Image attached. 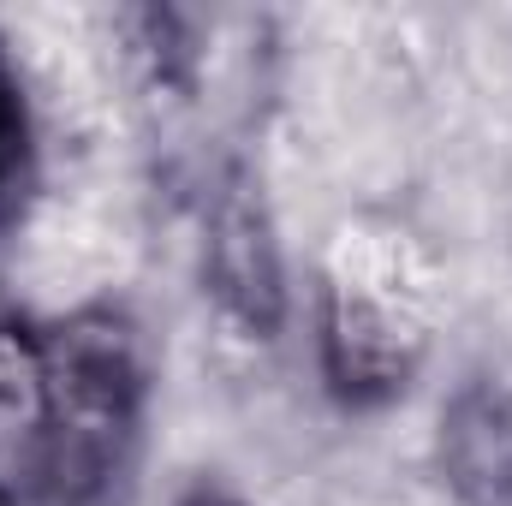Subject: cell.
I'll use <instances>...</instances> for the list:
<instances>
[{
    "label": "cell",
    "mask_w": 512,
    "mask_h": 506,
    "mask_svg": "<svg viewBox=\"0 0 512 506\" xmlns=\"http://www.w3.org/2000/svg\"><path fill=\"white\" fill-rule=\"evenodd\" d=\"M120 30H126V54L137 60V72L167 90V96H185L197 84V42H191V24L167 6H131L120 12Z\"/></svg>",
    "instance_id": "obj_7"
},
{
    "label": "cell",
    "mask_w": 512,
    "mask_h": 506,
    "mask_svg": "<svg viewBox=\"0 0 512 506\" xmlns=\"http://www.w3.org/2000/svg\"><path fill=\"white\" fill-rule=\"evenodd\" d=\"M42 417V328H30L18 310L0 304V447L12 453V471L30 453Z\"/></svg>",
    "instance_id": "obj_5"
},
{
    "label": "cell",
    "mask_w": 512,
    "mask_h": 506,
    "mask_svg": "<svg viewBox=\"0 0 512 506\" xmlns=\"http://www.w3.org/2000/svg\"><path fill=\"white\" fill-rule=\"evenodd\" d=\"M30 197H36V120H30L18 60L0 36V233L24 221Z\"/></svg>",
    "instance_id": "obj_6"
},
{
    "label": "cell",
    "mask_w": 512,
    "mask_h": 506,
    "mask_svg": "<svg viewBox=\"0 0 512 506\" xmlns=\"http://www.w3.org/2000/svg\"><path fill=\"white\" fill-rule=\"evenodd\" d=\"M435 459L465 506H512V387L465 381L441 405Z\"/></svg>",
    "instance_id": "obj_4"
},
{
    "label": "cell",
    "mask_w": 512,
    "mask_h": 506,
    "mask_svg": "<svg viewBox=\"0 0 512 506\" xmlns=\"http://www.w3.org/2000/svg\"><path fill=\"white\" fill-rule=\"evenodd\" d=\"M149 364L137 322L114 304H84L42 328V417L12 471L36 506H108L143 435Z\"/></svg>",
    "instance_id": "obj_1"
},
{
    "label": "cell",
    "mask_w": 512,
    "mask_h": 506,
    "mask_svg": "<svg viewBox=\"0 0 512 506\" xmlns=\"http://www.w3.org/2000/svg\"><path fill=\"white\" fill-rule=\"evenodd\" d=\"M0 506H12V489H6V483H0Z\"/></svg>",
    "instance_id": "obj_9"
},
{
    "label": "cell",
    "mask_w": 512,
    "mask_h": 506,
    "mask_svg": "<svg viewBox=\"0 0 512 506\" xmlns=\"http://www.w3.org/2000/svg\"><path fill=\"white\" fill-rule=\"evenodd\" d=\"M203 292L245 334L274 340L286 328V262L274 239V215L251 173H221L203 197Z\"/></svg>",
    "instance_id": "obj_3"
},
{
    "label": "cell",
    "mask_w": 512,
    "mask_h": 506,
    "mask_svg": "<svg viewBox=\"0 0 512 506\" xmlns=\"http://www.w3.org/2000/svg\"><path fill=\"white\" fill-rule=\"evenodd\" d=\"M423 316L370 262H334L316 292V364L346 411L393 405L423 370Z\"/></svg>",
    "instance_id": "obj_2"
},
{
    "label": "cell",
    "mask_w": 512,
    "mask_h": 506,
    "mask_svg": "<svg viewBox=\"0 0 512 506\" xmlns=\"http://www.w3.org/2000/svg\"><path fill=\"white\" fill-rule=\"evenodd\" d=\"M173 506H251V501H245V495H233V489H221V483H191Z\"/></svg>",
    "instance_id": "obj_8"
}]
</instances>
